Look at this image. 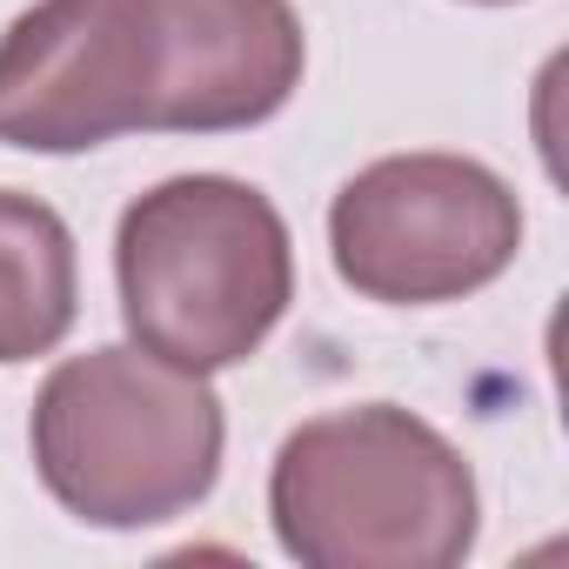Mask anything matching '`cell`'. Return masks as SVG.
Returning a JSON list of instances; mask_svg holds the SVG:
<instances>
[{"instance_id":"cell-1","label":"cell","mask_w":569,"mask_h":569,"mask_svg":"<svg viewBox=\"0 0 569 569\" xmlns=\"http://www.w3.org/2000/svg\"><path fill=\"white\" fill-rule=\"evenodd\" d=\"M274 542L302 569H456L476 549L462 449L396 402L302 422L268 469Z\"/></svg>"},{"instance_id":"cell-2","label":"cell","mask_w":569,"mask_h":569,"mask_svg":"<svg viewBox=\"0 0 569 569\" xmlns=\"http://www.w3.org/2000/svg\"><path fill=\"white\" fill-rule=\"evenodd\" d=\"M128 342L188 369H241L296 302L281 208L234 174H174L128 201L114 234Z\"/></svg>"},{"instance_id":"cell-3","label":"cell","mask_w":569,"mask_h":569,"mask_svg":"<svg viewBox=\"0 0 569 569\" xmlns=\"http://www.w3.org/2000/svg\"><path fill=\"white\" fill-rule=\"evenodd\" d=\"M34 469L88 529H154L188 516L228 449V416L208 376L148 349L68 356L34 396Z\"/></svg>"},{"instance_id":"cell-4","label":"cell","mask_w":569,"mask_h":569,"mask_svg":"<svg viewBox=\"0 0 569 569\" xmlns=\"http://www.w3.org/2000/svg\"><path fill=\"white\" fill-rule=\"evenodd\" d=\"M329 254L362 302H462L522 254V201L469 154H382L342 181L329 208Z\"/></svg>"},{"instance_id":"cell-5","label":"cell","mask_w":569,"mask_h":569,"mask_svg":"<svg viewBox=\"0 0 569 569\" xmlns=\"http://www.w3.org/2000/svg\"><path fill=\"white\" fill-rule=\"evenodd\" d=\"M154 134L148 0H34L0 34V148L88 154Z\"/></svg>"},{"instance_id":"cell-6","label":"cell","mask_w":569,"mask_h":569,"mask_svg":"<svg viewBox=\"0 0 569 569\" xmlns=\"http://www.w3.org/2000/svg\"><path fill=\"white\" fill-rule=\"evenodd\" d=\"M154 134H234L289 108L309 34L289 0H148Z\"/></svg>"},{"instance_id":"cell-7","label":"cell","mask_w":569,"mask_h":569,"mask_svg":"<svg viewBox=\"0 0 569 569\" xmlns=\"http://www.w3.org/2000/svg\"><path fill=\"white\" fill-rule=\"evenodd\" d=\"M74 316L81 261L68 221L34 194L0 188V369L61 349Z\"/></svg>"},{"instance_id":"cell-8","label":"cell","mask_w":569,"mask_h":569,"mask_svg":"<svg viewBox=\"0 0 569 569\" xmlns=\"http://www.w3.org/2000/svg\"><path fill=\"white\" fill-rule=\"evenodd\" d=\"M476 8H509V0H476Z\"/></svg>"}]
</instances>
